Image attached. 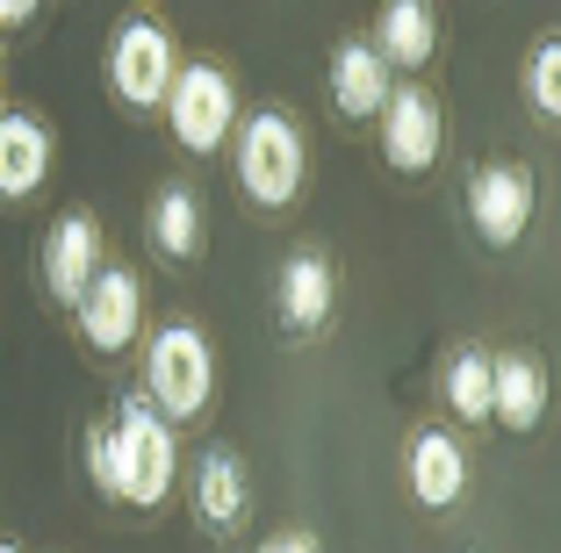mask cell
I'll return each mask as SVG.
<instances>
[{
    "instance_id": "cell-1",
    "label": "cell",
    "mask_w": 561,
    "mask_h": 553,
    "mask_svg": "<svg viewBox=\"0 0 561 553\" xmlns=\"http://www.w3.org/2000/svg\"><path fill=\"white\" fill-rule=\"evenodd\" d=\"M231 165H238V195L266 216H288L310 187V145H302V123L288 108H252L238 115L231 130Z\"/></svg>"
},
{
    "instance_id": "cell-2",
    "label": "cell",
    "mask_w": 561,
    "mask_h": 553,
    "mask_svg": "<svg viewBox=\"0 0 561 553\" xmlns=\"http://www.w3.org/2000/svg\"><path fill=\"white\" fill-rule=\"evenodd\" d=\"M173 474H181V439L173 424L145 403V395H123L116 417H108V496L137 510H159L173 496Z\"/></svg>"
},
{
    "instance_id": "cell-3",
    "label": "cell",
    "mask_w": 561,
    "mask_h": 553,
    "mask_svg": "<svg viewBox=\"0 0 561 553\" xmlns=\"http://www.w3.org/2000/svg\"><path fill=\"white\" fill-rule=\"evenodd\" d=\"M137 395H145L173 431L209 410V395H216V345L202 338V324H159L151 331L145 338V389Z\"/></svg>"
},
{
    "instance_id": "cell-4",
    "label": "cell",
    "mask_w": 561,
    "mask_h": 553,
    "mask_svg": "<svg viewBox=\"0 0 561 553\" xmlns=\"http://www.w3.org/2000/svg\"><path fill=\"white\" fill-rule=\"evenodd\" d=\"M159 115H165V130H173V145L209 159V151H224L231 130H238V80L216 66V58H195V66L173 72Z\"/></svg>"
},
{
    "instance_id": "cell-5",
    "label": "cell",
    "mask_w": 561,
    "mask_h": 553,
    "mask_svg": "<svg viewBox=\"0 0 561 553\" xmlns=\"http://www.w3.org/2000/svg\"><path fill=\"white\" fill-rule=\"evenodd\" d=\"M108 94L123 101V108L151 115L165 101V87H173V72H181V58H173V36H165V22L151 15H130L116 22V36H108Z\"/></svg>"
},
{
    "instance_id": "cell-6",
    "label": "cell",
    "mask_w": 561,
    "mask_h": 553,
    "mask_svg": "<svg viewBox=\"0 0 561 553\" xmlns=\"http://www.w3.org/2000/svg\"><path fill=\"white\" fill-rule=\"evenodd\" d=\"M533 209H540V180L512 159L468 165V230H476L490 252H512L533 230Z\"/></svg>"
},
{
    "instance_id": "cell-7",
    "label": "cell",
    "mask_w": 561,
    "mask_h": 553,
    "mask_svg": "<svg viewBox=\"0 0 561 553\" xmlns=\"http://www.w3.org/2000/svg\"><path fill=\"white\" fill-rule=\"evenodd\" d=\"M72 331L94 359H123L137 338H145V280L130 266H101L87 280V295L72 302Z\"/></svg>"
},
{
    "instance_id": "cell-8",
    "label": "cell",
    "mask_w": 561,
    "mask_h": 553,
    "mask_svg": "<svg viewBox=\"0 0 561 553\" xmlns=\"http://www.w3.org/2000/svg\"><path fill=\"white\" fill-rule=\"evenodd\" d=\"M381 159H389V173L417 180L439 165V145H446V115L439 101L425 94V87H389V101H381Z\"/></svg>"
},
{
    "instance_id": "cell-9",
    "label": "cell",
    "mask_w": 561,
    "mask_h": 553,
    "mask_svg": "<svg viewBox=\"0 0 561 553\" xmlns=\"http://www.w3.org/2000/svg\"><path fill=\"white\" fill-rule=\"evenodd\" d=\"M101 266H108V238H101V223L87 209L58 216V223L44 230V295L66 316H72V302L87 295V280H94Z\"/></svg>"
},
{
    "instance_id": "cell-10",
    "label": "cell",
    "mask_w": 561,
    "mask_h": 553,
    "mask_svg": "<svg viewBox=\"0 0 561 553\" xmlns=\"http://www.w3.org/2000/svg\"><path fill=\"white\" fill-rule=\"evenodd\" d=\"M331 310H339V274H331V260L324 252H296L274 280L280 331H288V338H317V331L331 324Z\"/></svg>"
},
{
    "instance_id": "cell-11",
    "label": "cell",
    "mask_w": 561,
    "mask_h": 553,
    "mask_svg": "<svg viewBox=\"0 0 561 553\" xmlns=\"http://www.w3.org/2000/svg\"><path fill=\"white\" fill-rule=\"evenodd\" d=\"M403 474H411V504L417 510H454L468 496V453H461L454 431H439V424H417L411 431Z\"/></svg>"
},
{
    "instance_id": "cell-12",
    "label": "cell",
    "mask_w": 561,
    "mask_h": 553,
    "mask_svg": "<svg viewBox=\"0 0 561 553\" xmlns=\"http://www.w3.org/2000/svg\"><path fill=\"white\" fill-rule=\"evenodd\" d=\"M50 130L30 108H0V201H30L50 180Z\"/></svg>"
},
{
    "instance_id": "cell-13",
    "label": "cell",
    "mask_w": 561,
    "mask_h": 553,
    "mask_svg": "<svg viewBox=\"0 0 561 553\" xmlns=\"http://www.w3.org/2000/svg\"><path fill=\"white\" fill-rule=\"evenodd\" d=\"M331 108L346 115V123H375L381 115V101H389V66H381V50L367 44V36H346V44L331 50Z\"/></svg>"
},
{
    "instance_id": "cell-14",
    "label": "cell",
    "mask_w": 561,
    "mask_h": 553,
    "mask_svg": "<svg viewBox=\"0 0 561 553\" xmlns=\"http://www.w3.org/2000/svg\"><path fill=\"white\" fill-rule=\"evenodd\" d=\"M367 44L381 50V66L389 72H425L432 66V50H439V15H432V0H381V15H375V36Z\"/></svg>"
},
{
    "instance_id": "cell-15",
    "label": "cell",
    "mask_w": 561,
    "mask_h": 553,
    "mask_svg": "<svg viewBox=\"0 0 561 553\" xmlns=\"http://www.w3.org/2000/svg\"><path fill=\"white\" fill-rule=\"evenodd\" d=\"M145 238H151V252L159 260H202V244H209V223H202V201H195V187H181V180H165L159 195H151V209H145Z\"/></svg>"
},
{
    "instance_id": "cell-16",
    "label": "cell",
    "mask_w": 561,
    "mask_h": 553,
    "mask_svg": "<svg viewBox=\"0 0 561 553\" xmlns=\"http://www.w3.org/2000/svg\"><path fill=\"white\" fill-rule=\"evenodd\" d=\"M547 417V375L526 353H490V424L533 431Z\"/></svg>"
},
{
    "instance_id": "cell-17",
    "label": "cell",
    "mask_w": 561,
    "mask_h": 553,
    "mask_svg": "<svg viewBox=\"0 0 561 553\" xmlns=\"http://www.w3.org/2000/svg\"><path fill=\"white\" fill-rule=\"evenodd\" d=\"M252 504V482H245V460L238 453H202L195 460V518L209 525V532H238V518H245Z\"/></svg>"
},
{
    "instance_id": "cell-18",
    "label": "cell",
    "mask_w": 561,
    "mask_h": 553,
    "mask_svg": "<svg viewBox=\"0 0 561 553\" xmlns=\"http://www.w3.org/2000/svg\"><path fill=\"white\" fill-rule=\"evenodd\" d=\"M439 395L461 424H490V353L482 345H454L439 367Z\"/></svg>"
},
{
    "instance_id": "cell-19",
    "label": "cell",
    "mask_w": 561,
    "mask_h": 553,
    "mask_svg": "<svg viewBox=\"0 0 561 553\" xmlns=\"http://www.w3.org/2000/svg\"><path fill=\"white\" fill-rule=\"evenodd\" d=\"M526 101H533L540 123L561 115V36H540V44L526 50Z\"/></svg>"
},
{
    "instance_id": "cell-20",
    "label": "cell",
    "mask_w": 561,
    "mask_h": 553,
    "mask_svg": "<svg viewBox=\"0 0 561 553\" xmlns=\"http://www.w3.org/2000/svg\"><path fill=\"white\" fill-rule=\"evenodd\" d=\"M260 553H317V539L310 532H274V539H260Z\"/></svg>"
},
{
    "instance_id": "cell-21",
    "label": "cell",
    "mask_w": 561,
    "mask_h": 553,
    "mask_svg": "<svg viewBox=\"0 0 561 553\" xmlns=\"http://www.w3.org/2000/svg\"><path fill=\"white\" fill-rule=\"evenodd\" d=\"M36 8H44V0H0V30H22V22H36Z\"/></svg>"
},
{
    "instance_id": "cell-22",
    "label": "cell",
    "mask_w": 561,
    "mask_h": 553,
    "mask_svg": "<svg viewBox=\"0 0 561 553\" xmlns=\"http://www.w3.org/2000/svg\"><path fill=\"white\" fill-rule=\"evenodd\" d=\"M0 553H22V546H0Z\"/></svg>"
}]
</instances>
